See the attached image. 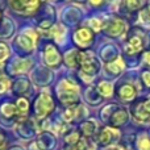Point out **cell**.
Listing matches in <instances>:
<instances>
[{
  "label": "cell",
  "instance_id": "603a6c76",
  "mask_svg": "<svg viewBox=\"0 0 150 150\" xmlns=\"http://www.w3.org/2000/svg\"><path fill=\"white\" fill-rule=\"evenodd\" d=\"M9 87V80L4 76H0V92H4Z\"/></svg>",
  "mask_w": 150,
  "mask_h": 150
},
{
  "label": "cell",
  "instance_id": "52a82bcc",
  "mask_svg": "<svg viewBox=\"0 0 150 150\" xmlns=\"http://www.w3.org/2000/svg\"><path fill=\"white\" fill-rule=\"evenodd\" d=\"M44 61L50 67H58L61 65V53L58 52L57 46L54 44H47L44 52Z\"/></svg>",
  "mask_w": 150,
  "mask_h": 150
},
{
  "label": "cell",
  "instance_id": "e0dca14e",
  "mask_svg": "<svg viewBox=\"0 0 150 150\" xmlns=\"http://www.w3.org/2000/svg\"><path fill=\"white\" fill-rule=\"evenodd\" d=\"M98 91H99V92H100L103 96L108 98V96L112 95V84H111V83H108V82H101V83H99Z\"/></svg>",
  "mask_w": 150,
  "mask_h": 150
},
{
  "label": "cell",
  "instance_id": "7a4b0ae2",
  "mask_svg": "<svg viewBox=\"0 0 150 150\" xmlns=\"http://www.w3.org/2000/svg\"><path fill=\"white\" fill-rule=\"evenodd\" d=\"M55 108L54 100L52 99V96L47 93H41L37 98L36 104H34V111H36V116L38 119H44L49 113H52L53 109Z\"/></svg>",
  "mask_w": 150,
  "mask_h": 150
},
{
  "label": "cell",
  "instance_id": "3957f363",
  "mask_svg": "<svg viewBox=\"0 0 150 150\" xmlns=\"http://www.w3.org/2000/svg\"><path fill=\"white\" fill-rule=\"evenodd\" d=\"M59 99L63 104L71 107L78 104L79 101V95H78V88L74 84L69 83L67 80L62 82L61 84V92H59Z\"/></svg>",
  "mask_w": 150,
  "mask_h": 150
},
{
  "label": "cell",
  "instance_id": "277c9868",
  "mask_svg": "<svg viewBox=\"0 0 150 150\" xmlns=\"http://www.w3.org/2000/svg\"><path fill=\"white\" fill-rule=\"evenodd\" d=\"M9 5L17 12L32 15L40 8V0H9Z\"/></svg>",
  "mask_w": 150,
  "mask_h": 150
},
{
  "label": "cell",
  "instance_id": "5b68a950",
  "mask_svg": "<svg viewBox=\"0 0 150 150\" xmlns=\"http://www.w3.org/2000/svg\"><path fill=\"white\" fill-rule=\"evenodd\" d=\"M132 113L134 119L140 122L150 121V100H140L132 107Z\"/></svg>",
  "mask_w": 150,
  "mask_h": 150
},
{
  "label": "cell",
  "instance_id": "9a60e30c",
  "mask_svg": "<svg viewBox=\"0 0 150 150\" xmlns=\"http://www.w3.org/2000/svg\"><path fill=\"white\" fill-rule=\"evenodd\" d=\"M107 69L113 74H120L122 71V69H124V62L121 61V58H117L113 62H109L107 65Z\"/></svg>",
  "mask_w": 150,
  "mask_h": 150
},
{
  "label": "cell",
  "instance_id": "5bb4252c",
  "mask_svg": "<svg viewBox=\"0 0 150 150\" xmlns=\"http://www.w3.org/2000/svg\"><path fill=\"white\" fill-rule=\"evenodd\" d=\"M0 111H1V113L4 115L5 117H16L18 115L16 105H13V104H11V103L4 104V105L1 107V109H0Z\"/></svg>",
  "mask_w": 150,
  "mask_h": 150
},
{
  "label": "cell",
  "instance_id": "f1b7e54d",
  "mask_svg": "<svg viewBox=\"0 0 150 150\" xmlns=\"http://www.w3.org/2000/svg\"><path fill=\"white\" fill-rule=\"evenodd\" d=\"M90 3L92 5H100L103 3V0H90Z\"/></svg>",
  "mask_w": 150,
  "mask_h": 150
},
{
  "label": "cell",
  "instance_id": "8992f818",
  "mask_svg": "<svg viewBox=\"0 0 150 150\" xmlns=\"http://www.w3.org/2000/svg\"><path fill=\"white\" fill-rule=\"evenodd\" d=\"M73 40L78 46L84 49L93 42V32L90 28H79L74 32Z\"/></svg>",
  "mask_w": 150,
  "mask_h": 150
},
{
  "label": "cell",
  "instance_id": "ffe728a7",
  "mask_svg": "<svg viewBox=\"0 0 150 150\" xmlns=\"http://www.w3.org/2000/svg\"><path fill=\"white\" fill-rule=\"evenodd\" d=\"M65 141L67 145H76L80 141V134L79 132H71L70 134H67L65 137Z\"/></svg>",
  "mask_w": 150,
  "mask_h": 150
},
{
  "label": "cell",
  "instance_id": "7402d4cb",
  "mask_svg": "<svg viewBox=\"0 0 150 150\" xmlns=\"http://www.w3.org/2000/svg\"><path fill=\"white\" fill-rule=\"evenodd\" d=\"M140 17L145 23H150V5H146L145 8L140 11Z\"/></svg>",
  "mask_w": 150,
  "mask_h": 150
},
{
  "label": "cell",
  "instance_id": "4dcf8cb0",
  "mask_svg": "<svg viewBox=\"0 0 150 150\" xmlns=\"http://www.w3.org/2000/svg\"><path fill=\"white\" fill-rule=\"evenodd\" d=\"M108 150H124L121 148V146H112V148H109Z\"/></svg>",
  "mask_w": 150,
  "mask_h": 150
},
{
  "label": "cell",
  "instance_id": "9c48e42d",
  "mask_svg": "<svg viewBox=\"0 0 150 150\" xmlns=\"http://www.w3.org/2000/svg\"><path fill=\"white\" fill-rule=\"evenodd\" d=\"M104 32H105L109 37H119L125 32V23L119 17L113 18V20H111L107 24Z\"/></svg>",
  "mask_w": 150,
  "mask_h": 150
},
{
  "label": "cell",
  "instance_id": "83f0119b",
  "mask_svg": "<svg viewBox=\"0 0 150 150\" xmlns=\"http://www.w3.org/2000/svg\"><path fill=\"white\" fill-rule=\"evenodd\" d=\"M4 142H5V136L3 132H0V148L4 145Z\"/></svg>",
  "mask_w": 150,
  "mask_h": 150
},
{
  "label": "cell",
  "instance_id": "7c38bea8",
  "mask_svg": "<svg viewBox=\"0 0 150 150\" xmlns=\"http://www.w3.org/2000/svg\"><path fill=\"white\" fill-rule=\"evenodd\" d=\"M144 49V42L142 38L138 36H132L128 40V45H127V53L128 54H136V53L141 52Z\"/></svg>",
  "mask_w": 150,
  "mask_h": 150
},
{
  "label": "cell",
  "instance_id": "484cf974",
  "mask_svg": "<svg viewBox=\"0 0 150 150\" xmlns=\"http://www.w3.org/2000/svg\"><path fill=\"white\" fill-rule=\"evenodd\" d=\"M91 25L93 26V30H99V29H101V24H100V21L99 20H91Z\"/></svg>",
  "mask_w": 150,
  "mask_h": 150
},
{
  "label": "cell",
  "instance_id": "30bf717a",
  "mask_svg": "<svg viewBox=\"0 0 150 150\" xmlns=\"http://www.w3.org/2000/svg\"><path fill=\"white\" fill-rule=\"evenodd\" d=\"M129 119V115H128V111L124 108H117L116 111L112 113L111 119H109V122H111L112 127H121Z\"/></svg>",
  "mask_w": 150,
  "mask_h": 150
},
{
  "label": "cell",
  "instance_id": "2e32d148",
  "mask_svg": "<svg viewBox=\"0 0 150 150\" xmlns=\"http://www.w3.org/2000/svg\"><path fill=\"white\" fill-rule=\"evenodd\" d=\"M141 0H122V7L128 11V12H136L140 9Z\"/></svg>",
  "mask_w": 150,
  "mask_h": 150
},
{
  "label": "cell",
  "instance_id": "6da1fadb",
  "mask_svg": "<svg viewBox=\"0 0 150 150\" xmlns=\"http://www.w3.org/2000/svg\"><path fill=\"white\" fill-rule=\"evenodd\" d=\"M76 66L82 70L83 74L86 75H95L98 74L100 65H99V61L96 59V57L92 53L88 52H76Z\"/></svg>",
  "mask_w": 150,
  "mask_h": 150
},
{
  "label": "cell",
  "instance_id": "44dd1931",
  "mask_svg": "<svg viewBox=\"0 0 150 150\" xmlns=\"http://www.w3.org/2000/svg\"><path fill=\"white\" fill-rule=\"evenodd\" d=\"M9 55V49L4 42H0V62H4L7 57Z\"/></svg>",
  "mask_w": 150,
  "mask_h": 150
},
{
  "label": "cell",
  "instance_id": "d6986e66",
  "mask_svg": "<svg viewBox=\"0 0 150 150\" xmlns=\"http://www.w3.org/2000/svg\"><path fill=\"white\" fill-rule=\"evenodd\" d=\"M137 148L138 150H150V138L146 136H141L137 140Z\"/></svg>",
  "mask_w": 150,
  "mask_h": 150
},
{
  "label": "cell",
  "instance_id": "ac0fdd59",
  "mask_svg": "<svg viewBox=\"0 0 150 150\" xmlns=\"http://www.w3.org/2000/svg\"><path fill=\"white\" fill-rule=\"evenodd\" d=\"M16 108H17L18 115H26V112H28V109H29L28 100H26V99H24V98L18 99V100L16 101Z\"/></svg>",
  "mask_w": 150,
  "mask_h": 150
},
{
  "label": "cell",
  "instance_id": "8fae6325",
  "mask_svg": "<svg viewBox=\"0 0 150 150\" xmlns=\"http://www.w3.org/2000/svg\"><path fill=\"white\" fill-rule=\"evenodd\" d=\"M116 95L119 96L121 100H132L133 98L136 96V88L133 84H121L119 88H117Z\"/></svg>",
  "mask_w": 150,
  "mask_h": 150
},
{
  "label": "cell",
  "instance_id": "d4e9b609",
  "mask_svg": "<svg viewBox=\"0 0 150 150\" xmlns=\"http://www.w3.org/2000/svg\"><path fill=\"white\" fill-rule=\"evenodd\" d=\"M74 117H75V109L74 108L66 111V113H65V120H66V121H71Z\"/></svg>",
  "mask_w": 150,
  "mask_h": 150
},
{
  "label": "cell",
  "instance_id": "cb8c5ba5",
  "mask_svg": "<svg viewBox=\"0 0 150 150\" xmlns=\"http://www.w3.org/2000/svg\"><path fill=\"white\" fill-rule=\"evenodd\" d=\"M141 78H142L146 87H150V71H144V73L141 74Z\"/></svg>",
  "mask_w": 150,
  "mask_h": 150
},
{
  "label": "cell",
  "instance_id": "1f68e13d",
  "mask_svg": "<svg viewBox=\"0 0 150 150\" xmlns=\"http://www.w3.org/2000/svg\"><path fill=\"white\" fill-rule=\"evenodd\" d=\"M0 20H1V11H0Z\"/></svg>",
  "mask_w": 150,
  "mask_h": 150
},
{
  "label": "cell",
  "instance_id": "f546056e",
  "mask_svg": "<svg viewBox=\"0 0 150 150\" xmlns=\"http://www.w3.org/2000/svg\"><path fill=\"white\" fill-rule=\"evenodd\" d=\"M145 61L148 65H150V52L149 53H145Z\"/></svg>",
  "mask_w": 150,
  "mask_h": 150
},
{
  "label": "cell",
  "instance_id": "4316f807",
  "mask_svg": "<svg viewBox=\"0 0 150 150\" xmlns=\"http://www.w3.org/2000/svg\"><path fill=\"white\" fill-rule=\"evenodd\" d=\"M65 150H82V149H80L79 144H76V145H69Z\"/></svg>",
  "mask_w": 150,
  "mask_h": 150
},
{
  "label": "cell",
  "instance_id": "ba28073f",
  "mask_svg": "<svg viewBox=\"0 0 150 150\" xmlns=\"http://www.w3.org/2000/svg\"><path fill=\"white\" fill-rule=\"evenodd\" d=\"M119 136H120V133L117 129H115V128H112V127H105L99 132L98 141L100 145L107 146V145H111L113 141H116L117 138H119Z\"/></svg>",
  "mask_w": 150,
  "mask_h": 150
},
{
  "label": "cell",
  "instance_id": "4fadbf2b",
  "mask_svg": "<svg viewBox=\"0 0 150 150\" xmlns=\"http://www.w3.org/2000/svg\"><path fill=\"white\" fill-rule=\"evenodd\" d=\"M80 130H82L83 136H84L86 138L91 137V136L95 134L96 132V125L93 121H86L82 124V127H80Z\"/></svg>",
  "mask_w": 150,
  "mask_h": 150
}]
</instances>
